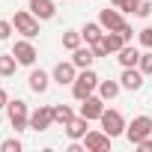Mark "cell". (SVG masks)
<instances>
[{"label":"cell","mask_w":152,"mask_h":152,"mask_svg":"<svg viewBox=\"0 0 152 152\" xmlns=\"http://www.w3.org/2000/svg\"><path fill=\"white\" fill-rule=\"evenodd\" d=\"M72 119H75V110H72L69 104H54V122H57V125L66 128Z\"/></svg>","instance_id":"7402d4cb"},{"label":"cell","mask_w":152,"mask_h":152,"mask_svg":"<svg viewBox=\"0 0 152 152\" xmlns=\"http://www.w3.org/2000/svg\"><path fill=\"white\" fill-rule=\"evenodd\" d=\"M99 24L110 33V30H119L122 24H125V18H122V12L119 9H113V6H107V9H102V15H99Z\"/></svg>","instance_id":"30bf717a"},{"label":"cell","mask_w":152,"mask_h":152,"mask_svg":"<svg viewBox=\"0 0 152 152\" xmlns=\"http://www.w3.org/2000/svg\"><path fill=\"white\" fill-rule=\"evenodd\" d=\"M6 110H9V122H12V128H15V131L30 128V110H27V104H24L21 99L9 102V104H6Z\"/></svg>","instance_id":"3957f363"},{"label":"cell","mask_w":152,"mask_h":152,"mask_svg":"<svg viewBox=\"0 0 152 152\" xmlns=\"http://www.w3.org/2000/svg\"><path fill=\"white\" fill-rule=\"evenodd\" d=\"M125 134H128V140H131V143H137V140L149 137V134H152V116L140 113L137 119H131V125L125 128Z\"/></svg>","instance_id":"277c9868"},{"label":"cell","mask_w":152,"mask_h":152,"mask_svg":"<svg viewBox=\"0 0 152 152\" xmlns=\"http://www.w3.org/2000/svg\"><path fill=\"white\" fill-rule=\"evenodd\" d=\"M9 104V96H6V90H0V107H6Z\"/></svg>","instance_id":"4dcf8cb0"},{"label":"cell","mask_w":152,"mask_h":152,"mask_svg":"<svg viewBox=\"0 0 152 152\" xmlns=\"http://www.w3.org/2000/svg\"><path fill=\"white\" fill-rule=\"evenodd\" d=\"M102 45H104V51H107V54H116V51H119L122 45H128V42L122 39V33H119V30H110V33H104V36H102Z\"/></svg>","instance_id":"e0dca14e"},{"label":"cell","mask_w":152,"mask_h":152,"mask_svg":"<svg viewBox=\"0 0 152 152\" xmlns=\"http://www.w3.org/2000/svg\"><path fill=\"white\" fill-rule=\"evenodd\" d=\"M0 149H3V152H21V140L18 137H9V140L0 143Z\"/></svg>","instance_id":"484cf974"},{"label":"cell","mask_w":152,"mask_h":152,"mask_svg":"<svg viewBox=\"0 0 152 152\" xmlns=\"http://www.w3.org/2000/svg\"><path fill=\"white\" fill-rule=\"evenodd\" d=\"M96 87H99V75H96L93 69H81V75H78L75 84H72V96L78 99V102H84L87 96H93Z\"/></svg>","instance_id":"6da1fadb"},{"label":"cell","mask_w":152,"mask_h":152,"mask_svg":"<svg viewBox=\"0 0 152 152\" xmlns=\"http://www.w3.org/2000/svg\"><path fill=\"white\" fill-rule=\"evenodd\" d=\"M81 36L87 39V45H93V42H99V39L104 36V27H102V24H96V21H90V24H84Z\"/></svg>","instance_id":"44dd1931"},{"label":"cell","mask_w":152,"mask_h":152,"mask_svg":"<svg viewBox=\"0 0 152 152\" xmlns=\"http://www.w3.org/2000/svg\"><path fill=\"white\" fill-rule=\"evenodd\" d=\"M75 78H78V66H75L72 60H69V63H57V66H54V81H57L60 87H66V84L72 87V84H75Z\"/></svg>","instance_id":"9c48e42d"},{"label":"cell","mask_w":152,"mask_h":152,"mask_svg":"<svg viewBox=\"0 0 152 152\" xmlns=\"http://www.w3.org/2000/svg\"><path fill=\"white\" fill-rule=\"evenodd\" d=\"M0 143H3V140H0Z\"/></svg>","instance_id":"836d02e7"},{"label":"cell","mask_w":152,"mask_h":152,"mask_svg":"<svg viewBox=\"0 0 152 152\" xmlns=\"http://www.w3.org/2000/svg\"><path fill=\"white\" fill-rule=\"evenodd\" d=\"M137 39H140V45H143V48H152V27L140 30V36H137Z\"/></svg>","instance_id":"83f0119b"},{"label":"cell","mask_w":152,"mask_h":152,"mask_svg":"<svg viewBox=\"0 0 152 152\" xmlns=\"http://www.w3.org/2000/svg\"><path fill=\"white\" fill-rule=\"evenodd\" d=\"M119 90H122V84H119V81H99V96H102L104 102L116 99V96H119Z\"/></svg>","instance_id":"d6986e66"},{"label":"cell","mask_w":152,"mask_h":152,"mask_svg":"<svg viewBox=\"0 0 152 152\" xmlns=\"http://www.w3.org/2000/svg\"><path fill=\"white\" fill-rule=\"evenodd\" d=\"M51 125H54V107L39 104V107L30 113V128H33V131H48Z\"/></svg>","instance_id":"5b68a950"},{"label":"cell","mask_w":152,"mask_h":152,"mask_svg":"<svg viewBox=\"0 0 152 152\" xmlns=\"http://www.w3.org/2000/svg\"><path fill=\"white\" fill-rule=\"evenodd\" d=\"M134 146H137V149H143V152H152V137H143V140H137Z\"/></svg>","instance_id":"f546056e"},{"label":"cell","mask_w":152,"mask_h":152,"mask_svg":"<svg viewBox=\"0 0 152 152\" xmlns=\"http://www.w3.org/2000/svg\"><path fill=\"white\" fill-rule=\"evenodd\" d=\"M149 12H152V3H149V0H134V9H131L134 18H146Z\"/></svg>","instance_id":"cb8c5ba5"},{"label":"cell","mask_w":152,"mask_h":152,"mask_svg":"<svg viewBox=\"0 0 152 152\" xmlns=\"http://www.w3.org/2000/svg\"><path fill=\"white\" fill-rule=\"evenodd\" d=\"M12 30H15L12 21H0V42H6V39L12 36Z\"/></svg>","instance_id":"4316f807"},{"label":"cell","mask_w":152,"mask_h":152,"mask_svg":"<svg viewBox=\"0 0 152 152\" xmlns=\"http://www.w3.org/2000/svg\"><path fill=\"white\" fill-rule=\"evenodd\" d=\"M30 12L39 21H48V18L57 15V6H54V0H30Z\"/></svg>","instance_id":"4fadbf2b"},{"label":"cell","mask_w":152,"mask_h":152,"mask_svg":"<svg viewBox=\"0 0 152 152\" xmlns=\"http://www.w3.org/2000/svg\"><path fill=\"white\" fill-rule=\"evenodd\" d=\"M102 128H104L110 137H119V134L125 131V119H122V113L104 107V113H102Z\"/></svg>","instance_id":"8992f818"},{"label":"cell","mask_w":152,"mask_h":152,"mask_svg":"<svg viewBox=\"0 0 152 152\" xmlns=\"http://www.w3.org/2000/svg\"><path fill=\"white\" fill-rule=\"evenodd\" d=\"M21 63L15 60V54H0V78H9V75H15Z\"/></svg>","instance_id":"ffe728a7"},{"label":"cell","mask_w":152,"mask_h":152,"mask_svg":"<svg viewBox=\"0 0 152 152\" xmlns=\"http://www.w3.org/2000/svg\"><path fill=\"white\" fill-rule=\"evenodd\" d=\"M110 134L102 128V131H87V137H84V149H90V152H107L110 149Z\"/></svg>","instance_id":"52a82bcc"},{"label":"cell","mask_w":152,"mask_h":152,"mask_svg":"<svg viewBox=\"0 0 152 152\" xmlns=\"http://www.w3.org/2000/svg\"><path fill=\"white\" fill-rule=\"evenodd\" d=\"M116 60H119V66H122V69H131V66H137V63H140V51H137L134 45H122V48L116 51Z\"/></svg>","instance_id":"9a60e30c"},{"label":"cell","mask_w":152,"mask_h":152,"mask_svg":"<svg viewBox=\"0 0 152 152\" xmlns=\"http://www.w3.org/2000/svg\"><path fill=\"white\" fill-rule=\"evenodd\" d=\"M12 27H15V33H21L24 39H33V36H39V18L33 15V12H15V18H12Z\"/></svg>","instance_id":"7a4b0ae2"},{"label":"cell","mask_w":152,"mask_h":152,"mask_svg":"<svg viewBox=\"0 0 152 152\" xmlns=\"http://www.w3.org/2000/svg\"><path fill=\"white\" fill-rule=\"evenodd\" d=\"M87 131H90V119H84V116H75V119L66 125L69 140H84V137H87Z\"/></svg>","instance_id":"5bb4252c"},{"label":"cell","mask_w":152,"mask_h":152,"mask_svg":"<svg viewBox=\"0 0 152 152\" xmlns=\"http://www.w3.org/2000/svg\"><path fill=\"white\" fill-rule=\"evenodd\" d=\"M93 60H96L93 45H90V48H75V51H72V63L78 66V69H90V66H93Z\"/></svg>","instance_id":"2e32d148"},{"label":"cell","mask_w":152,"mask_h":152,"mask_svg":"<svg viewBox=\"0 0 152 152\" xmlns=\"http://www.w3.org/2000/svg\"><path fill=\"white\" fill-rule=\"evenodd\" d=\"M119 33H122V39H125V42H131V39H134V30H131V24H122V27H119Z\"/></svg>","instance_id":"f1b7e54d"},{"label":"cell","mask_w":152,"mask_h":152,"mask_svg":"<svg viewBox=\"0 0 152 152\" xmlns=\"http://www.w3.org/2000/svg\"><path fill=\"white\" fill-rule=\"evenodd\" d=\"M102 113H104V99L102 96H87L81 102V116L84 119H102Z\"/></svg>","instance_id":"ba28073f"},{"label":"cell","mask_w":152,"mask_h":152,"mask_svg":"<svg viewBox=\"0 0 152 152\" xmlns=\"http://www.w3.org/2000/svg\"><path fill=\"white\" fill-rule=\"evenodd\" d=\"M0 122H3V116H0Z\"/></svg>","instance_id":"d6a6232c"},{"label":"cell","mask_w":152,"mask_h":152,"mask_svg":"<svg viewBox=\"0 0 152 152\" xmlns=\"http://www.w3.org/2000/svg\"><path fill=\"white\" fill-rule=\"evenodd\" d=\"M122 3H125V0H110V6H116V9H119Z\"/></svg>","instance_id":"1f68e13d"},{"label":"cell","mask_w":152,"mask_h":152,"mask_svg":"<svg viewBox=\"0 0 152 152\" xmlns=\"http://www.w3.org/2000/svg\"><path fill=\"white\" fill-rule=\"evenodd\" d=\"M137 69H140L143 75H152V48H149L146 54H140V63H137Z\"/></svg>","instance_id":"d4e9b609"},{"label":"cell","mask_w":152,"mask_h":152,"mask_svg":"<svg viewBox=\"0 0 152 152\" xmlns=\"http://www.w3.org/2000/svg\"><path fill=\"white\" fill-rule=\"evenodd\" d=\"M119 84H122V90H140V87H143V72H140L137 66H131V69H122V75H119Z\"/></svg>","instance_id":"7c38bea8"},{"label":"cell","mask_w":152,"mask_h":152,"mask_svg":"<svg viewBox=\"0 0 152 152\" xmlns=\"http://www.w3.org/2000/svg\"><path fill=\"white\" fill-rule=\"evenodd\" d=\"M81 33H75V30H69V33H63V48L66 51H75V48H81Z\"/></svg>","instance_id":"603a6c76"},{"label":"cell","mask_w":152,"mask_h":152,"mask_svg":"<svg viewBox=\"0 0 152 152\" xmlns=\"http://www.w3.org/2000/svg\"><path fill=\"white\" fill-rule=\"evenodd\" d=\"M48 84H51L48 72H42V69L30 72V90H33V93H45V90H48Z\"/></svg>","instance_id":"ac0fdd59"},{"label":"cell","mask_w":152,"mask_h":152,"mask_svg":"<svg viewBox=\"0 0 152 152\" xmlns=\"http://www.w3.org/2000/svg\"><path fill=\"white\" fill-rule=\"evenodd\" d=\"M12 54H15V60L21 63V66H33L36 63V48L27 42V39H21V42H15V48H12Z\"/></svg>","instance_id":"8fae6325"}]
</instances>
